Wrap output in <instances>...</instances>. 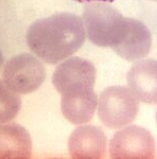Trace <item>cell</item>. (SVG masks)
<instances>
[{
    "mask_svg": "<svg viewBox=\"0 0 157 159\" xmlns=\"http://www.w3.org/2000/svg\"><path fill=\"white\" fill-rule=\"evenodd\" d=\"M86 39L83 20L71 13H56L30 25L27 43L33 53L47 64L54 65L69 58Z\"/></svg>",
    "mask_w": 157,
    "mask_h": 159,
    "instance_id": "1",
    "label": "cell"
},
{
    "mask_svg": "<svg viewBox=\"0 0 157 159\" xmlns=\"http://www.w3.org/2000/svg\"><path fill=\"white\" fill-rule=\"evenodd\" d=\"M82 20L87 37L94 45L113 50L124 39L130 24L128 17H124L106 2L87 3Z\"/></svg>",
    "mask_w": 157,
    "mask_h": 159,
    "instance_id": "2",
    "label": "cell"
},
{
    "mask_svg": "<svg viewBox=\"0 0 157 159\" xmlns=\"http://www.w3.org/2000/svg\"><path fill=\"white\" fill-rule=\"evenodd\" d=\"M138 110V99L127 87H107L99 97L98 116L103 124L109 129H121L131 124Z\"/></svg>",
    "mask_w": 157,
    "mask_h": 159,
    "instance_id": "3",
    "label": "cell"
},
{
    "mask_svg": "<svg viewBox=\"0 0 157 159\" xmlns=\"http://www.w3.org/2000/svg\"><path fill=\"white\" fill-rule=\"evenodd\" d=\"M46 71L43 63L30 53H20L7 61L3 69V81L12 90L28 94L44 83Z\"/></svg>",
    "mask_w": 157,
    "mask_h": 159,
    "instance_id": "4",
    "label": "cell"
},
{
    "mask_svg": "<svg viewBox=\"0 0 157 159\" xmlns=\"http://www.w3.org/2000/svg\"><path fill=\"white\" fill-rule=\"evenodd\" d=\"M97 71L89 61L81 57H69L58 66L52 83L61 96L92 90Z\"/></svg>",
    "mask_w": 157,
    "mask_h": 159,
    "instance_id": "5",
    "label": "cell"
},
{
    "mask_svg": "<svg viewBox=\"0 0 157 159\" xmlns=\"http://www.w3.org/2000/svg\"><path fill=\"white\" fill-rule=\"evenodd\" d=\"M155 153L153 136L138 125H130L119 130L109 143V155L114 159H152Z\"/></svg>",
    "mask_w": 157,
    "mask_h": 159,
    "instance_id": "6",
    "label": "cell"
},
{
    "mask_svg": "<svg viewBox=\"0 0 157 159\" xmlns=\"http://www.w3.org/2000/svg\"><path fill=\"white\" fill-rule=\"evenodd\" d=\"M107 138L97 126L83 125L72 132L68 140L69 154L76 159H100L106 153Z\"/></svg>",
    "mask_w": 157,
    "mask_h": 159,
    "instance_id": "7",
    "label": "cell"
},
{
    "mask_svg": "<svg viewBox=\"0 0 157 159\" xmlns=\"http://www.w3.org/2000/svg\"><path fill=\"white\" fill-rule=\"evenodd\" d=\"M127 85L138 101L157 103V61L146 58L136 61L128 70Z\"/></svg>",
    "mask_w": 157,
    "mask_h": 159,
    "instance_id": "8",
    "label": "cell"
},
{
    "mask_svg": "<svg viewBox=\"0 0 157 159\" xmlns=\"http://www.w3.org/2000/svg\"><path fill=\"white\" fill-rule=\"evenodd\" d=\"M152 46V35L148 27L140 20L130 18L128 30L124 39L114 51L128 61H138L149 54Z\"/></svg>",
    "mask_w": 157,
    "mask_h": 159,
    "instance_id": "9",
    "label": "cell"
},
{
    "mask_svg": "<svg viewBox=\"0 0 157 159\" xmlns=\"http://www.w3.org/2000/svg\"><path fill=\"white\" fill-rule=\"evenodd\" d=\"M32 154L28 130L17 123L0 125V159H27Z\"/></svg>",
    "mask_w": 157,
    "mask_h": 159,
    "instance_id": "10",
    "label": "cell"
},
{
    "mask_svg": "<svg viewBox=\"0 0 157 159\" xmlns=\"http://www.w3.org/2000/svg\"><path fill=\"white\" fill-rule=\"evenodd\" d=\"M98 105V98L95 90L74 94L62 96V114L70 123L76 125L89 122L94 117Z\"/></svg>",
    "mask_w": 157,
    "mask_h": 159,
    "instance_id": "11",
    "label": "cell"
},
{
    "mask_svg": "<svg viewBox=\"0 0 157 159\" xmlns=\"http://www.w3.org/2000/svg\"><path fill=\"white\" fill-rule=\"evenodd\" d=\"M21 108V100L17 92L0 81V124L12 121Z\"/></svg>",
    "mask_w": 157,
    "mask_h": 159,
    "instance_id": "12",
    "label": "cell"
},
{
    "mask_svg": "<svg viewBox=\"0 0 157 159\" xmlns=\"http://www.w3.org/2000/svg\"><path fill=\"white\" fill-rule=\"evenodd\" d=\"M78 2H87V3H91V2H113L115 0H76Z\"/></svg>",
    "mask_w": 157,
    "mask_h": 159,
    "instance_id": "13",
    "label": "cell"
},
{
    "mask_svg": "<svg viewBox=\"0 0 157 159\" xmlns=\"http://www.w3.org/2000/svg\"><path fill=\"white\" fill-rule=\"evenodd\" d=\"M2 65H3V55H2L1 51H0V69L2 68Z\"/></svg>",
    "mask_w": 157,
    "mask_h": 159,
    "instance_id": "14",
    "label": "cell"
},
{
    "mask_svg": "<svg viewBox=\"0 0 157 159\" xmlns=\"http://www.w3.org/2000/svg\"><path fill=\"white\" fill-rule=\"evenodd\" d=\"M156 121H157V111H156Z\"/></svg>",
    "mask_w": 157,
    "mask_h": 159,
    "instance_id": "15",
    "label": "cell"
},
{
    "mask_svg": "<svg viewBox=\"0 0 157 159\" xmlns=\"http://www.w3.org/2000/svg\"><path fill=\"white\" fill-rule=\"evenodd\" d=\"M152 1H157V0H152Z\"/></svg>",
    "mask_w": 157,
    "mask_h": 159,
    "instance_id": "16",
    "label": "cell"
}]
</instances>
